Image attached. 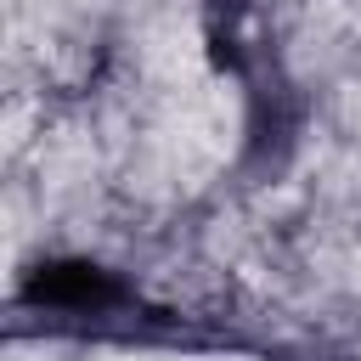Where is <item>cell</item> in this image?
<instances>
[{"instance_id":"cell-1","label":"cell","mask_w":361,"mask_h":361,"mask_svg":"<svg viewBox=\"0 0 361 361\" xmlns=\"http://www.w3.org/2000/svg\"><path fill=\"white\" fill-rule=\"evenodd\" d=\"M28 299L45 305V310H79V316H90V310L118 305L124 288L113 282V271H102L90 259H51V265H39L28 276Z\"/></svg>"}]
</instances>
